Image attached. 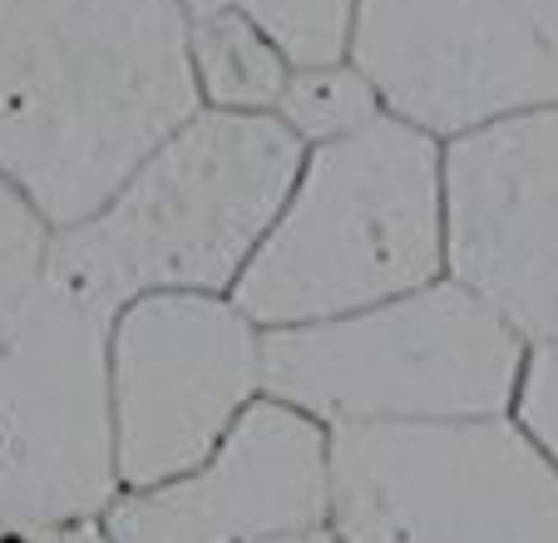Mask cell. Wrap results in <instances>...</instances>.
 I'll return each mask as SVG.
<instances>
[{
  "instance_id": "obj_1",
  "label": "cell",
  "mask_w": 558,
  "mask_h": 543,
  "mask_svg": "<svg viewBox=\"0 0 558 543\" xmlns=\"http://www.w3.org/2000/svg\"><path fill=\"white\" fill-rule=\"evenodd\" d=\"M203 109L179 0H0V173L89 218Z\"/></svg>"
},
{
  "instance_id": "obj_2",
  "label": "cell",
  "mask_w": 558,
  "mask_h": 543,
  "mask_svg": "<svg viewBox=\"0 0 558 543\" xmlns=\"http://www.w3.org/2000/svg\"><path fill=\"white\" fill-rule=\"evenodd\" d=\"M302 154L277 114L198 109L89 218L54 228L45 277L109 316L158 292L232 297Z\"/></svg>"
},
{
  "instance_id": "obj_3",
  "label": "cell",
  "mask_w": 558,
  "mask_h": 543,
  "mask_svg": "<svg viewBox=\"0 0 558 543\" xmlns=\"http://www.w3.org/2000/svg\"><path fill=\"white\" fill-rule=\"evenodd\" d=\"M450 272L445 138L380 114L302 154L232 302L263 331L361 312Z\"/></svg>"
},
{
  "instance_id": "obj_4",
  "label": "cell",
  "mask_w": 558,
  "mask_h": 543,
  "mask_svg": "<svg viewBox=\"0 0 558 543\" xmlns=\"http://www.w3.org/2000/svg\"><path fill=\"white\" fill-rule=\"evenodd\" d=\"M529 341L454 272L361 312L267 331V396L341 425L505 415Z\"/></svg>"
},
{
  "instance_id": "obj_5",
  "label": "cell",
  "mask_w": 558,
  "mask_h": 543,
  "mask_svg": "<svg viewBox=\"0 0 558 543\" xmlns=\"http://www.w3.org/2000/svg\"><path fill=\"white\" fill-rule=\"evenodd\" d=\"M341 543H558V464L505 415L331 430Z\"/></svg>"
},
{
  "instance_id": "obj_6",
  "label": "cell",
  "mask_w": 558,
  "mask_h": 543,
  "mask_svg": "<svg viewBox=\"0 0 558 543\" xmlns=\"http://www.w3.org/2000/svg\"><path fill=\"white\" fill-rule=\"evenodd\" d=\"M109 322L50 277L0 316V533L80 529L124 490Z\"/></svg>"
},
{
  "instance_id": "obj_7",
  "label": "cell",
  "mask_w": 558,
  "mask_h": 543,
  "mask_svg": "<svg viewBox=\"0 0 558 543\" xmlns=\"http://www.w3.org/2000/svg\"><path fill=\"white\" fill-rule=\"evenodd\" d=\"M267 396V331L222 292H158L109 322L124 490L193 464Z\"/></svg>"
},
{
  "instance_id": "obj_8",
  "label": "cell",
  "mask_w": 558,
  "mask_h": 543,
  "mask_svg": "<svg viewBox=\"0 0 558 543\" xmlns=\"http://www.w3.org/2000/svg\"><path fill=\"white\" fill-rule=\"evenodd\" d=\"M351 60L435 138L558 109V0H356Z\"/></svg>"
},
{
  "instance_id": "obj_9",
  "label": "cell",
  "mask_w": 558,
  "mask_h": 543,
  "mask_svg": "<svg viewBox=\"0 0 558 543\" xmlns=\"http://www.w3.org/2000/svg\"><path fill=\"white\" fill-rule=\"evenodd\" d=\"M114 543H267L331 523V430L263 396L193 470L119 490Z\"/></svg>"
},
{
  "instance_id": "obj_10",
  "label": "cell",
  "mask_w": 558,
  "mask_h": 543,
  "mask_svg": "<svg viewBox=\"0 0 558 543\" xmlns=\"http://www.w3.org/2000/svg\"><path fill=\"white\" fill-rule=\"evenodd\" d=\"M450 272L524 341L558 336V109L445 144Z\"/></svg>"
},
{
  "instance_id": "obj_11",
  "label": "cell",
  "mask_w": 558,
  "mask_h": 543,
  "mask_svg": "<svg viewBox=\"0 0 558 543\" xmlns=\"http://www.w3.org/2000/svg\"><path fill=\"white\" fill-rule=\"evenodd\" d=\"M189 64L203 109H238V114H272L292 74L287 55L238 11L189 15Z\"/></svg>"
},
{
  "instance_id": "obj_12",
  "label": "cell",
  "mask_w": 558,
  "mask_h": 543,
  "mask_svg": "<svg viewBox=\"0 0 558 543\" xmlns=\"http://www.w3.org/2000/svg\"><path fill=\"white\" fill-rule=\"evenodd\" d=\"M183 21L208 11H238L287 55L292 70L351 60L356 45V0H179Z\"/></svg>"
},
{
  "instance_id": "obj_13",
  "label": "cell",
  "mask_w": 558,
  "mask_h": 543,
  "mask_svg": "<svg viewBox=\"0 0 558 543\" xmlns=\"http://www.w3.org/2000/svg\"><path fill=\"white\" fill-rule=\"evenodd\" d=\"M272 114L306 148H316L376 124L386 114V99H380V89L366 80V70L356 60H337V64H306V70L287 74L282 99H277Z\"/></svg>"
},
{
  "instance_id": "obj_14",
  "label": "cell",
  "mask_w": 558,
  "mask_h": 543,
  "mask_svg": "<svg viewBox=\"0 0 558 543\" xmlns=\"http://www.w3.org/2000/svg\"><path fill=\"white\" fill-rule=\"evenodd\" d=\"M514 420L558 464V336L554 341H529L524 376L514 390Z\"/></svg>"
},
{
  "instance_id": "obj_15",
  "label": "cell",
  "mask_w": 558,
  "mask_h": 543,
  "mask_svg": "<svg viewBox=\"0 0 558 543\" xmlns=\"http://www.w3.org/2000/svg\"><path fill=\"white\" fill-rule=\"evenodd\" d=\"M50 543H114L105 533V523H80V529H64V533H50Z\"/></svg>"
},
{
  "instance_id": "obj_16",
  "label": "cell",
  "mask_w": 558,
  "mask_h": 543,
  "mask_svg": "<svg viewBox=\"0 0 558 543\" xmlns=\"http://www.w3.org/2000/svg\"><path fill=\"white\" fill-rule=\"evenodd\" d=\"M267 543H341L331 529H312V533H292V539H267Z\"/></svg>"
},
{
  "instance_id": "obj_17",
  "label": "cell",
  "mask_w": 558,
  "mask_h": 543,
  "mask_svg": "<svg viewBox=\"0 0 558 543\" xmlns=\"http://www.w3.org/2000/svg\"><path fill=\"white\" fill-rule=\"evenodd\" d=\"M5 539H11V543H50V533H45V539H21V533H5Z\"/></svg>"
},
{
  "instance_id": "obj_18",
  "label": "cell",
  "mask_w": 558,
  "mask_h": 543,
  "mask_svg": "<svg viewBox=\"0 0 558 543\" xmlns=\"http://www.w3.org/2000/svg\"><path fill=\"white\" fill-rule=\"evenodd\" d=\"M0 543H11V539H5V533H0Z\"/></svg>"
}]
</instances>
